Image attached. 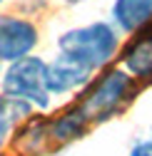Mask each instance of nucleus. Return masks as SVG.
Here are the masks:
<instances>
[{
	"label": "nucleus",
	"mask_w": 152,
	"mask_h": 156,
	"mask_svg": "<svg viewBox=\"0 0 152 156\" xmlns=\"http://www.w3.org/2000/svg\"><path fill=\"white\" fill-rule=\"evenodd\" d=\"M60 55L87 65L92 72L105 67L117 52V35L107 23H92L85 27L67 30L58 40Z\"/></svg>",
	"instance_id": "f257e3e1"
},
{
	"label": "nucleus",
	"mask_w": 152,
	"mask_h": 156,
	"mask_svg": "<svg viewBox=\"0 0 152 156\" xmlns=\"http://www.w3.org/2000/svg\"><path fill=\"white\" fill-rule=\"evenodd\" d=\"M130 89H132V77L122 69H110L90 87V92L80 99L78 109L87 119V124L105 122L127 102Z\"/></svg>",
	"instance_id": "f03ea898"
},
{
	"label": "nucleus",
	"mask_w": 152,
	"mask_h": 156,
	"mask_svg": "<svg viewBox=\"0 0 152 156\" xmlns=\"http://www.w3.org/2000/svg\"><path fill=\"white\" fill-rule=\"evenodd\" d=\"M3 89L8 97L23 99L30 107H50V92L45 87V62L40 57H23L13 62L3 77Z\"/></svg>",
	"instance_id": "7ed1b4c3"
},
{
	"label": "nucleus",
	"mask_w": 152,
	"mask_h": 156,
	"mask_svg": "<svg viewBox=\"0 0 152 156\" xmlns=\"http://www.w3.org/2000/svg\"><path fill=\"white\" fill-rule=\"evenodd\" d=\"M37 45V30L23 17H0V62H17Z\"/></svg>",
	"instance_id": "20e7f679"
},
{
	"label": "nucleus",
	"mask_w": 152,
	"mask_h": 156,
	"mask_svg": "<svg viewBox=\"0 0 152 156\" xmlns=\"http://www.w3.org/2000/svg\"><path fill=\"white\" fill-rule=\"evenodd\" d=\"M90 74H92V69L87 65L72 60L67 55H60L52 62H45V87L50 94L75 92L90 82Z\"/></svg>",
	"instance_id": "39448f33"
},
{
	"label": "nucleus",
	"mask_w": 152,
	"mask_h": 156,
	"mask_svg": "<svg viewBox=\"0 0 152 156\" xmlns=\"http://www.w3.org/2000/svg\"><path fill=\"white\" fill-rule=\"evenodd\" d=\"M122 65L135 80H152V32L135 37L122 52Z\"/></svg>",
	"instance_id": "423d86ee"
},
{
	"label": "nucleus",
	"mask_w": 152,
	"mask_h": 156,
	"mask_svg": "<svg viewBox=\"0 0 152 156\" xmlns=\"http://www.w3.org/2000/svg\"><path fill=\"white\" fill-rule=\"evenodd\" d=\"M112 17L125 32H137L152 23V0H115Z\"/></svg>",
	"instance_id": "0eeeda50"
},
{
	"label": "nucleus",
	"mask_w": 152,
	"mask_h": 156,
	"mask_svg": "<svg viewBox=\"0 0 152 156\" xmlns=\"http://www.w3.org/2000/svg\"><path fill=\"white\" fill-rule=\"evenodd\" d=\"M32 112V107L23 99H15V97H0V146H3L8 139L13 129L20 124L23 119H28Z\"/></svg>",
	"instance_id": "6e6552de"
},
{
	"label": "nucleus",
	"mask_w": 152,
	"mask_h": 156,
	"mask_svg": "<svg viewBox=\"0 0 152 156\" xmlns=\"http://www.w3.org/2000/svg\"><path fill=\"white\" fill-rule=\"evenodd\" d=\"M87 129V119L80 114V109L75 107V109H67L63 112L58 119H55L50 124V136L55 141H75V139H80V136L85 134Z\"/></svg>",
	"instance_id": "1a4fd4ad"
},
{
	"label": "nucleus",
	"mask_w": 152,
	"mask_h": 156,
	"mask_svg": "<svg viewBox=\"0 0 152 156\" xmlns=\"http://www.w3.org/2000/svg\"><path fill=\"white\" fill-rule=\"evenodd\" d=\"M130 156H152V136H150V139L137 141L135 146L130 149Z\"/></svg>",
	"instance_id": "9d476101"
},
{
	"label": "nucleus",
	"mask_w": 152,
	"mask_h": 156,
	"mask_svg": "<svg viewBox=\"0 0 152 156\" xmlns=\"http://www.w3.org/2000/svg\"><path fill=\"white\" fill-rule=\"evenodd\" d=\"M65 3H85V0H65Z\"/></svg>",
	"instance_id": "9b49d317"
},
{
	"label": "nucleus",
	"mask_w": 152,
	"mask_h": 156,
	"mask_svg": "<svg viewBox=\"0 0 152 156\" xmlns=\"http://www.w3.org/2000/svg\"><path fill=\"white\" fill-rule=\"evenodd\" d=\"M0 3H3V0H0Z\"/></svg>",
	"instance_id": "f8f14e48"
}]
</instances>
